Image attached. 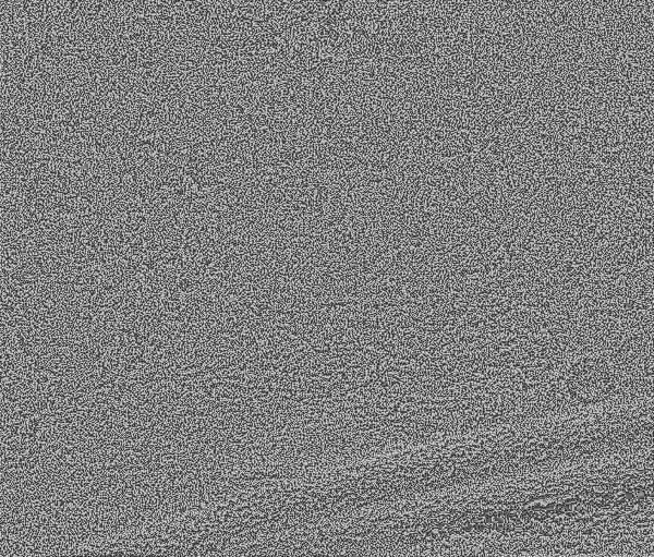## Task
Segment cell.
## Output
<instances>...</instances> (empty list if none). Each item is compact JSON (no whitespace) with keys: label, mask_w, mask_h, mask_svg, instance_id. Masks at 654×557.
Here are the masks:
<instances>
[{"label":"cell","mask_w":654,"mask_h":557,"mask_svg":"<svg viewBox=\"0 0 654 557\" xmlns=\"http://www.w3.org/2000/svg\"><path fill=\"white\" fill-rule=\"evenodd\" d=\"M423 448L407 449L287 477L278 505L294 529H308L405 502L434 488Z\"/></svg>","instance_id":"6da1fadb"}]
</instances>
